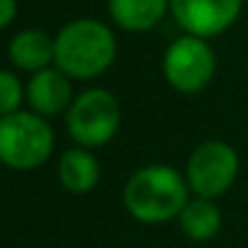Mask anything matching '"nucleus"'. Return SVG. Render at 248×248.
Listing matches in <instances>:
<instances>
[{"mask_svg":"<svg viewBox=\"0 0 248 248\" xmlns=\"http://www.w3.org/2000/svg\"><path fill=\"white\" fill-rule=\"evenodd\" d=\"M73 99V80L56 65L34 73L27 82V104L44 118L68 113Z\"/></svg>","mask_w":248,"mask_h":248,"instance_id":"6e6552de","label":"nucleus"},{"mask_svg":"<svg viewBox=\"0 0 248 248\" xmlns=\"http://www.w3.org/2000/svg\"><path fill=\"white\" fill-rule=\"evenodd\" d=\"M58 181L73 195L92 193L101 181V164L87 147H70L58 159Z\"/></svg>","mask_w":248,"mask_h":248,"instance_id":"9d476101","label":"nucleus"},{"mask_svg":"<svg viewBox=\"0 0 248 248\" xmlns=\"http://www.w3.org/2000/svg\"><path fill=\"white\" fill-rule=\"evenodd\" d=\"M190 188L183 173L169 164H147L138 169L123 188L128 215L142 224H164L178 219L190 200Z\"/></svg>","mask_w":248,"mask_h":248,"instance_id":"f257e3e1","label":"nucleus"},{"mask_svg":"<svg viewBox=\"0 0 248 248\" xmlns=\"http://www.w3.org/2000/svg\"><path fill=\"white\" fill-rule=\"evenodd\" d=\"M244 10V0H169L176 24L193 36L215 39L232 29Z\"/></svg>","mask_w":248,"mask_h":248,"instance_id":"0eeeda50","label":"nucleus"},{"mask_svg":"<svg viewBox=\"0 0 248 248\" xmlns=\"http://www.w3.org/2000/svg\"><path fill=\"white\" fill-rule=\"evenodd\" d=\"M56 39V61L70 80H94L104 75L118 53L116 34L94 17H80L58 29Z\"/></svg>","mask_w":248,"mask_h":248,"instance_id":"f03ea898","label":"nucleus"},{"mask_svg":"<svg viewBox=\"0 0 248 248\" xmlns=\"http://www.w3.org/2000/svg\"><path fill=\"white\" fill-rule=\"evenodd\" d=\"M121 118L118 99L101 87H92L73 99L65 113V125L75 145L96 150L116 138L121 130Z\"/></svg>","mask_w":248,"mask_h":248,"instance_id":"20e7f679","label":"nucleus"},{"mask_svg":"<svg viewBox=\"0 0 248 248\" xmlns=\"http://www.w3.org/2000/svg\"><path fill=\"white\" fill-rule=\"evenodd\" d=\"M27 101V87L17 73L0 68V116H10Z\"/></svg>","mask_w":248,"mask_h":248,"instance_id":"ddd939ff","label":"nucleus"},{"mask_svg":"<svg viewBox=\"0 0 248 248\" xmlns=\"http://www.w3.org/2000/svg\"><path fill=\"white\" fill-rule=\"evenodd\" d=\"M169 12V0H108V15L116 27L130 34L155 29Z\"/></svg>","mask_w":248,"mask_h":248,"instance_id":"9b49d317","label":"nucleus"},{"mask_svg":"<svg viewBox=\"0 0 248 248\" xmlns=\"http://www.w3.org/2000/svg\"><path fill=\"white\" fill-rule=\"evenodd\" d=\"M56 150V133L48 118L36 111H15L0 116V164L12 171H34Z\"/></svg>","mask_w":248,"mask_h":248,"instance_id":"7ed1b4c3","label":"nucleus"},{"mask_svg":"<svg viewBox=\"0 0 248 248\" xmlns=\"http://www.w3.org/2000/svg\"><path fill=\"white\" fill-rule=\"evenodd\" d=\"M241 159L239 152L224 140L200 142L188 162H186V181L190 193L200 198H222L239 178Z\"/></svg>","mask_w":248,"mask_h":248,"instance_id":"423d86ee","label":"nucleus"},{"mask_svg":"<svg viewBox=\"0 0 248 248\" xmlns=\"http://www.w3.org/2000/svg\"><path fill=\"white\" fill-rule=\"evenodd\" d=\"M162 73L173 92L200 94L217 75V56L207 39L183 34L166 46Z\"/></svg>","mask_w":248,"mask_h":248,"instance_id":"39448f33","label":"nucleus"},{"mask_svg":"<svg viewBox=\"0 0 248 248\" xmlns=\"http://www.w3.org/2000/svg\"><path fill=\"white\" fill-rule=\"evenodd\" d=\"M17 17V0H0V31L7 29Z\"/></svg>","mask_w":248,"mask_h":248,"instance_id":"4468645a","label":"nucleus"},{"mask_svg":"<svg viewBox=\"0 0 248 248\" xmlns=\"http://www.w3.org/2000/svg\"><path fill=\"white\" fill-rule=\"evenodd\" d=\"M7 58L19 73H39L56 61V39L44 29H22L10 39Z\"/></svg>","mask_w":248,"mask_h":248,"instance_id":"1a4fd4ad","label":"nucleus"},{"mask_svg":"<svg viewBox=\"0 0 248 248\" xmlns=\"http://www.w3.org/2000/svg\"><path fill=\"white\" fill-rule=\"evenodd\" d=\"M178 227H181L186 239L202 244V241H210V239H215L219 234V229H222V212L215 205V200L195 195L181 210Z\"/></svg>","mask_w":248,"mask_h":248,"instance_id":"f8f14e48","label":"nucleus"}]
</instances>
